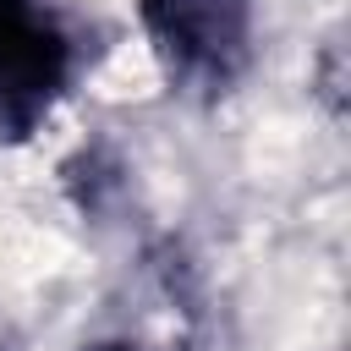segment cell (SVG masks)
Listing matches in <instances>:
<instances>
[{"mask_svg":"<svg viewBox=\"0 0 351 351\" xmlns=\"http://www.w3.org/2000/svg\"><path fill=\"white\" fill-rule=\"evenodd\" d=\"M82 71L77 33L55 0H0V143L33 137Z\"/></svg>","mask_w":351,"mask_h":351,"instance_id":"6da1fadb","label":"cell"},{"mask_svg":"<svg viewBox=\"0 0 351 351\" xmlns=\"http://www.w3.org/2000/svg\"><path fill=\"white\" fill-rule=\"evenodd\" d=\"M143 33L186 88H225L252 49V0H143Z\"/></svg>","mask_w":351,"mask_h":351,"instance_id":"7a4b0ae2","label":"cell"},{"mask_svg":"<svg viewBox=\"0 0 351 351\" xmlns=\"http://www.w3.org/2000/svg\"><path fill=\"white\" fill-rule=\"evenodd\" d=\"M82 351H143L137 340H93V346H82Z\"/></svg>","mask_w":351,"mask_h":351,"instance_id":"3957f363","label":"cell"}]
</instances>
